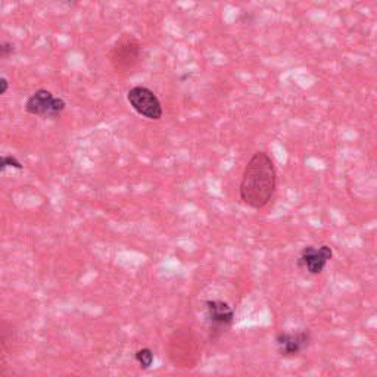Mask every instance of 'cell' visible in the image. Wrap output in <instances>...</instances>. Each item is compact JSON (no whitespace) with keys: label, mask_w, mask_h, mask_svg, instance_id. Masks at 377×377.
Segmentation results:
<instances>
[{"label":"cell","mask_w":377,"mask_h":377,"mask_svg":"<svg viewBox=\"0 0 377 377\" xmlns=\"http://www.w3.org/2000/svg\"><path fill=\"white\" fill-rule=\"evenodd\" d=\"M277 188V170L270 155L258 151L252 155L243 170L239 187L240 200L252 210H262Z\"/></svg>","instance_id":"6da1fadb"},{"label":"cell","mask_w":377,"mask_h":377,"mask_svg":"<svg viewBox=\"0 0 377 377\" xmlns=\"http://www.w3.org/2000/svg\"><path fill=\"white\" fill-rule=\"evenodd\" d=\"M205 318L210 326L212 339H218L224 331L230 329L235 323V309L221 299L205 301Z\"/></svg>","instance_id":"7a4b0ae2"},{"label":"cell","mask_w":377,"mask_h":377,"mask_svg":"<svg viewBox=\"0 0 377 377\" xmlns=\"http://www.w3.org/2000/svg\"><path fill=\"white\" fill-rule=\"evenodd\" d=\"M127 100L130 106L141 117L148 118L151 121H159L164 111L162 105L158 99V96L153 93L151 89L144 86H136L131 87L127 92Z\"/></svg>","instance_id":"3957f363"},{"label":"cell","mask_w":377,"mask_h":377,"mask_svg":"<svg viewBox=\"0 0 377 377\" xmlns=\"http://www.w3.org/2000/svg\"><path fill=\"white\" fill-rule=\"evenodd\" d=\"M67 108L62 97H56L46 89H40L25 102V111L35 117H58Z\"/></svg>","instance_id":"277c9868"},{"label":"cell","mask_w":377,"mask_h":377,"mask_svg":"<svg viewBox=\"0 0 377 377\" xmlns=\"http://www.w3.org/2000/svg\"><path fill=\"white\" fill-rule=\"evenodd\" d=\"M333 258V249L329 245L305 246L298 258V267L305 270L311 276H317L326 268L327 262Z\"/></svg>","instance_id":"5b68a950"},{"label":"cell","mask_w":377,"mask_h":377,"mask_svg":"<svg viewBox=\"0 0 377 377\" xmlns=\"http://www.w3.org/2000/svg\"><path fill=\"white\" fill-rule=\"evenodd\" d=\"M311 343V331L299 330V331H279L276 334V346L277 352L284 358L296 357L304 352Z\"/></svg>","instance_id":"8992f818"},{"label":"cell","mask_w":377,"mask_h":377,"mask_svg":"<svg viewBox=\"0 0 377 377\" xmlns=\"http://www.w3.org/2000/svg\"><path fill=\"white\" fill-rule=\"evenodd\" d=\"M134 358L140 364L141 368H144V370H148L153 364V361H155L152 349H149V348H141V349H139L136 352V355H134Z\"/></svg>","instance_id":"52a82bcc"},{"label":"cell","mask_w":377,"mask_h":377,"mask_svg":"<svg viewBox=\"0 0 377 377\" xmlns=\"http://www.w3.org/2000/svg\"><path fill=\"white\" fill-rule=\"evenodd\" d=\"M8 166H13V168H16V170H23V164H21L15 156H11V155H8V156H0V171H3V170L8 168Z\"/></svg>","instance_id":"ba28073f"},{"label":"cell","mask_w":377,"mask_h":377,"mask_svg":"<svg viewBox=\"0 0 377 377\" xmlns=\"http://www.w3.org/2000/svg\"><path fill=\"white\" fill-rule=\"evenodd\" d=\"M12 53H13V45L12 43H8V41L0 43V58H9Z\"/></svg>","instance_id":"9c48e42d"},{"label":"cell","mask_w":377,"mask_h":377,"mask_svg":"<svg viewBox=\"0 0 377 377\" xmlns=\"http://www.w3.org/2000/svg\"><path fill=\"white\" fill-rule=\"evenodd\" d=\"M9 89V81L6 78H0V96L5 94Z\"/></svg>","instance_id":"30bf717a"},{"label":"cell","mask_w":377,"mask_h":377,"mask_svg":"<svg viewBox=\"0 0 377 377\" xmlns=\"http://www.w3.org/2000/svg\"><path fill=\"white\" fill-rule=\"evenodd\" d=\"M60 5H65L67 8H72L78 3V0H58Z\"/></svg>","instance_id":"8fae6325"}]
</instances>
